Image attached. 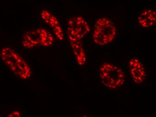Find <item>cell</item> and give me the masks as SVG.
<instances>
[{
  "instance_id": "cell-1",
  "label": "cell",
  "mask_w": 156,
  "mask_h": 117,
  "mask_svg": "<svg viewBox=\"0 0 156 117\" xmlns=\"http://www.w3.org/2000/svg\"><path fill=\"white\" fill-rule=\"evenodd\" d=\"M99 77L101 84L110 91L119 89L125 82L123 69L110 63L101 64L99 69Z\"/></svg>"
},
{
  "instance_id": "cell-2",
  "label": "cell",
  "mask_w": 156,
  "mask_h": 117,
  "mask_svg": "<svg viewBox=\"0 0 156 117\" xmlns=\"http://www.w3.org/2000/svg\"><path fill=\"white\" fill-rule=\"evenodd\" d=\"M1 57L6 66L16 75L23 79H27L31 77V71L30 66L25 60L12 48H3Z\"/></svg>"
},
{
  "instance_id": "cell-3",
  "label": "cell",
  "mask_w": 156,
  "mask_h": 117,
  "mask_svg": "<svg viewBox=\"0 0 156 117\" xmlns=\"http://www.w3.org/2000/svg\"><path fill=\"white\" fill-rule=\"evenodd\" d=\"M116 33V28L112 21L106 17H101L95 22L93 39L97 45L105 46L113 41Z\"/></svg>"
},
{
  "instance_id": "cell-4",
  "label": "cell",
  "mask_w": 156,
  "mask_h": 117,
  "mask_svg": "<svg viewBox=\"0 0 156 117\" xmlns=\"http://www.w3.org/2000/svg\"><path fill=\"white\" fill-rule=\"evenodd\" d=\"M66 29L69 41H71L81 40L89 33L90 27L86 19L79 16L68 20Z\"/></svg>"
},
{
  "instance_id": "cell-5",
  "label": "cell",
  "mask_w": 156,
  "mask_h": 117,
  "mask_svg": "<svg viewBox=\"0 0 156 117\" xmlns=\"http://www.w3.org/2000/svg\"><path fill=\"white\" fill-rule=\"evenodd\" d=\"M126 68L130 79L133 82L137 85L144 82L147 77L145 66L139 59L130 58L126 61Z\"/></svg>"
},
{
  "instance_id": "cell-6",
  "label": "cell",
  "mask_w": 156,
  "mask_h": 117,
  "mask_svg": "<svg viewBox=\"0 0 156 117\" xmlns=\"http://www.w3.org/2000/svg\"><path fill=\"white\" fill-rule=\"evenodd\" d=\"M40 16L44 22L52 28L53 33L58 39L62 41L64 38V36L59 22L57 18L52 13L45 9L41 11Z\"/></svg>"
},
{
  "instance_id": "cell-7",
  "label": "cell",
  "mask_w": 156,
  "mask_h": 117,
  "mask_svg": "<svg viewBox=\"0 0 156 117\" xmlns=\"http://www.w3.org/2000/svg\"><path fill=\"white\" fill-rule=\"evenodd\" d=\"M138 23L144 28L151 27L154 25L156 21V13L154 9L148 7L144 9L139 15Z\"/></svg>"
},
{
  "instance_id": "cell-8",
  "label": "cell",
  "mask_w": 156,
  "mask_h": 117,
  "mask_svg": "<svg viewBox=\"0 0 156 117\" xmlns=\"http://www.w3.org/2000/svg\"><path fill=\"white\" fill-rule=\"evenodd\" d=\"M22 44L27 49H32L38 46H41L40 37L37 30L26 32L23 38Z\"/></svg>"
},
{
  "instance_id": "cell-9",
  "label": "cell",
  "mask_w": 156,
  "mask_h": 117,
  "mask_svg": "<svg viewBox=\"0 0 156 117\" xmlns=\"http://www.w3.org/2000/svg\"><path fill=\"white\" fill-rule=\"evenodd\" d=\"M70 42L77 62L80 66H83L86 63L87 57L81 40L71 41Z\"/></svg>"
},
{
  "instance_id": "cell-10",
  "label": "cell",
  "mask_w": 156,
  "mask_h": 117,
  "mask_svg": "<svg viewBox=\"0 0 156 117\" xmlns=\"http://www.w3.org/2000/svg\"><path fill=\"white\" fill-rule=\"evenodd\" d=\"M36 30L40 37L41 46L47 47L53 45L54 38L49 31L44 27H39Z\"/></svg>"
},
{
  "instance_id": "cell-11",
  "label": "cell",
  "mask_w": 156,
  "mask_h": 117,
  "mask_svg": "<svg viewBox=\"0 0 156 117\" xmlns=\"http://www.w3.org/2000/svg\"><path fill=\"white\" fill-rule=\"evenodd\" d=\"M21 114L18 111H15L9 114L8 117H20Z\"/></svg>"
}]
</instances>
